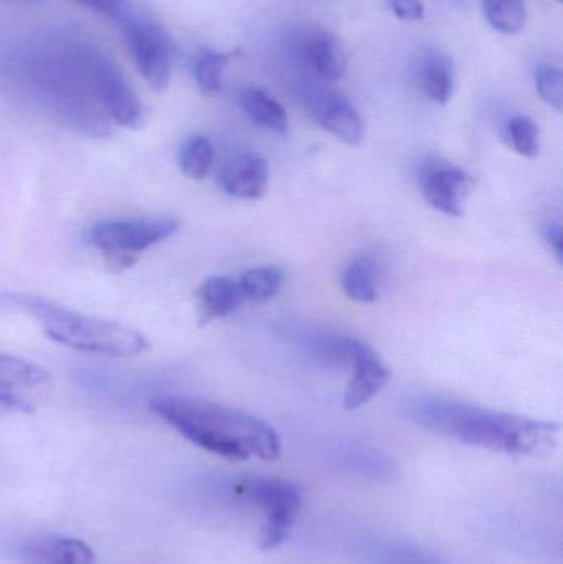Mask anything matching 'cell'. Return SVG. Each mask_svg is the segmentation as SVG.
<instances>
[{
	"label": "cell",
	"mask_w": 563,
	"mask_h": 564,
	"mask_svg": "<svg viewBox=\"0 0 563 564\" xmlns=\"http://www.w3.org/2000/svg\"><path fill=\"white\" fill-rule=\"evenodd\" d=\"M270 169L261 155L248 152L228 161L218 174L225 194L240 200H258L268 188Z\"/></svg>",
	"instance_id": "11"
},
{
	"label": "cell",
	"mask_w": 563,
	"mask_h": 564,
	"mask_svg": "<svg viewBox=\"0 0 563 564\" xmlns=\"http://www.w3.org/2000/svg\"><path fill=\"white\" fill-rule=\"evenodd\" d=\"M377 564H452L419 546L392 543L377 553Z\"/></svg>",
	"instance_id": "25"
},
{
	"label": "cell",
	"mask_w": 563,
	"mask_h": 564,
	"mask_svg": "<svg viewBox=\"0 0 563 564\" xmlns=\"http://www.w3.org/2000/svg\"><path fill=\"white\" fill-rule=\"evenodd\" d=\"M214 164V148L210 141L204 135H191L185 139L178 151V167L194 181H202L207 177Z\"/></svg>",
	"instance_id": "21"
},
{
	"label": "cell",
	"mask_w": 563,
	"mask_h": 564,
	"mask_svg": "<svg viewBox=\"0 0 563 564\" xmlns=\"http://www.w3.org/2000/svg\"><path fill=\"white\" fill-rule=\"evenodd\" d=\"M353 378L344 393L343 404L354 411L369 403L373 397L386 388L390 380V370L372 347L354 365Z\"/></svg>",
	"instance_id": "13"
},
{
	"label": "cell",
	"mask_w": 563,
	"mask_h": 564,
	"mask_svg": "<svg viewBox=\"0 0 563 564\" xmlns=\"http://www.w3.org/2000/svg\"><path fill=\"white\" fill-rule=\"evenodd\" d=\"M52 377L45 368L15 355L0 354V406L33 413L36 398L48 390Z\"/></svg>",
	"instance_id": "8"
},
{
	"label": "cell",
	"mask_w": 563,
	"mask_h": 564,
	"mask_svg": "<svg viewBox=\"0 0 563 564\" xmlns=\"http://www.w3.org/2000/svg\"><path fill=\"white\" fill-rule=\"evenodd\" d=\"M177 230L174 218L102 220L89 228L88 241L101 251L106 267L119 273L134 267L145 250L169 240Z\"/></svg>",
	"instance_id": "5"
},
{
	"label": "cell",
	"mask_w": 563,
	"mask_h": 564,
	"mask_svg": "<svg viewBox=\"0 0 563 564\" xmlns=\"http://www.w3.org/2000/svg\"><path fill=\"white\" fill-rule=\"evenodd\" d=\"M307 63L320 78L339 82L347 72V56L343 43L327 30H316L304 43Z\"/></svg>",
	"instance_id": "15"
},
{
	"label": "cell",
	"mask_w": 563,
	"mask_h": 564,
	"mask_svg": "<svg viewBox=\"0 0 563 564\" xmlns=\"http://www.w3.org/2000/svg\"><path fill=\"white\" fill-rule=\"evenodd\" d=\"M116 25L124 36L142 78L154 91H164L171 83L174 55V46L167 30L158 20L136 9V6L129 7L116 20Z\"/></svg>",
	"instance_id": "6"
},
{
	"label": "cell",
	"mask_w": 563,
	"mask_h": 564,
	"mask_svg": "<svg viewBox=\"0 0 563 564\" xmlns=\"http://www.w3.org/2000/svg\"><path fill=\"white\" fill-rule=\"evenodd\" d=\"M535 89L555 111L563 108V73L554 65H541L535 69Z\"/></svg>",
	"instance_id": "26"
},
{
	"label": "cell",
	"mask_w": 563,
	"mask_h": 564,
	"mask_svg": "<svg viewBox=\"0 0 563 564\" xmlns=\"http://www.w3.org/2000/svg\"><path fill=\"white\" fill-rule=\"evenodd\" d=\"M33 2H40V0H33Z\"/></svg>",
	"instance_id": "30"
},
{
	"label": "cell",
	"mask_w": 563,
	"mask_h": 564,
	"mask_svg": "<svg viewBox=\"0 0 563 564\" xmlns=\"http://www.w3.org/2000/svg\"><path fill=\"white\" fill-rule=\"evenodd\" d=\"M151 410L195 446L230 460H277V431L260 417L214 401L192 397H161Z\"/></svg>",
	"instance_id": "2"
},
{
	"label": "cell",
	"mask_w": 563,
	"mask_h": 564,
	"mask_svg": "<svg viewBox=\"0 0 563 564\" xmlns=\"http://www.w3.org/2000/svg\"><path fill=\"white\" fill-rule=\"evenodd\" d=\"M237 281L227 276L208 278L202 282L197 291L198 311H201V324H210L217 318L228 317L237 312L243 304Z\"/></svg>",
	"instance_id": "16"
},
{
	"label": "cell",
	"mask_w": 563,
	"mask_h": 564,
	"mask_svg": "<svg viewBox=\"0 0 563 564\" xmlns=\"http://www.w3.org/2000/svg\"><path fill=\"white\" fill-rule=\"evenodd\" d=\"M89 86L106 118L121 128L138 129L144 124V108L122 73L106 56L91 48L79 50Z\"/></svg>",
	"instance_id": "7"
},
{
	"label": "cell",
	"mask_w": 563,
	"mask_h": 564,
	"mask_svg": "<svg viewBox=\"0 0 563 564\" xmlns=\"http://www.w3.org/2000/svg\"><path fill=\"white\" fill-rule=\"evenodd\" d=\"M234 489L241 500L263 513L261 550L270 552L283 545L290 539L303 510V489L291 480L278 477H245L235 484Z\"/></svg>",
	"instance_id": "4"
},
{
	"label": "cell",
	"mask_w": 563,
	"mask_h": 564,
	"mask_svg": "<svg viewBox=\"0 0 563 564\" xmlns=\"http://www.w3.org/2000/svg\"><path fill=\"white\" fill-rule=\"evenodd\" d=\"M314 121L339 141L349 145L362 142L366 124L356 106L336 93H321L310 102Z\"/></svg>",
	"instance_id": "10"
},
{
	"label": "cell",
	"mask_w": 563,
	"mask_h": 564,
	"mask_svg": "<svg viewBox=\"0 0 563 564\" xmlns=\"http://www.w3.org/2000/svg\"><path fill=\"white\" fill-rule=\"evenodd\" d=\"M472 185V177L455 165L432 164L422 175L423 197L435 210L448 217H462Z\"/></svg>",
	"instance_id": "9"
},
{
	"label": "cell",
	"mask_w": 563,
	"mask_h": 564,
	"mask_svg": "<svg viewBox=\"0 0 563 564\" xmlns=\"http://www.w3.org/2000/svg\"><path fill=\"white\" fill-rule=\"evenodd\" d=\"M506 141L518 154L528 159H535L541 151V135L539 128L531 118L516 116L509 119L506 126Z\"/></svg>",
	"instance_id": "24"
},
{
	"label": "cell",
	"mask_w": 563,
	"mask_h": 564,
	"mask_svg": "<svg viewBox=\"0 0 563 564\" xmlns=\"http://www.w3.org/2000/svg\"><path fill=\"white\" fill-rule=\"evenodd\" d=\"M25 564H93L95 553L83 540L68 536H45L32 540L22 549Z\"/></svg>",
	"instance_id": "14"
},
{
	"label": "cell",
	"mask_w": 563,
	"mask_h": 564,
	"mask_svg": "<svg viewBox=\"0 0 563 564\" xmlns=\"http://www.w3.org/2000/svg\"><path fill=\"white\" fill-rule=\"evenodd\" d=\"M283 281L284 274L280 268H255L240 278L238 285H240L241 294L248 301L264 302L270 301L280 292Z\"/></svg>",
	"instance_id": "23"
},
{
	"label": "cell",
	"mask_w": 563,
	"mask_h": 564,
	"mask_svg": "<svg viewBox=\"0 0 563 564\" xmlns=\"http://www.w3.org/2000/svg\"><path fill=\"white\" fill-rule=\"evenodd\" d=\"M0 308L30 315L56 344L109 357H139L149 340L129 325L79 314L39 295L0 292Z\"/></svg>",
	"instance_id": "3"
},
{
	"label": "cell",
	"mask_w": 563,
	"mask_h": 564,
	"mask_svg": "<svg viewBox=\"0 0 563 564\" xmlns=\"http://www.w3.org/2000/svg\"><path fill=\"white\" fill-rule=\"evenodd\" d=\"M389 7L400 20L420 22L425 19V6L422 0H389Z\"/></svg>",
	"instance_id": "28"
},
{
	"label": "cell",
	"mask_w": 563,
	"mask_h": 564,
	"mask_svg": "<svg viewBox=\"0 0 563 564\" xmlns=\"http://www.w3.org/2000/svg\"><path fill=\"white\" fill-rule=\"evenodd\" d=\"M407 416L423 430L459 443L515 456H539L554 449L559 426L549 421L502 413L443 397L410 401Z\"/></svg>",
	"instance_id": "1"
},
{
	"label": "cell",
	"mask_w": 563,
	"mask_h": 564,
	"mask_svg": "<svg viewBox=\"0 0 563 564\" xmlns=\"http://www.w3.org/2000/svg\"><path fill=\"white\" fill-rule=\"evenodd\" d=\"M238 102L241 111L260 128L280 132V134L288 131L286 111L281 102L268 95L264 89L253 88V86L241 89Z\"/></svg>",
	"instance_id": "17"
},
{
	"label": "cell",
	"mask_w": 563,
	"mask_h": 564,
	"mask_svg": "<svg viewBox=\"0 0 563 564\" xmlns=\"http://www.w3.org/2000/svg\"><path fill=\"white\" fill-rule=\"evenodd\" d=\"M380 267L373 258L354 260L343 273V289L347 297L360 304H372L379 297Z\"/></svg>",
	"instance_id": "19"
},
{
	"label": "cell",
	"mask_w": 563,
	"mask_h": 564,
	"mask_svg": "<svg viewBox=\"0 0 563 564\" xmlns=\"http://www.w3.org/2000/svg\"><path fill=\"white\" fill-rule=\"evenodd\" d=\"M542 240L548 245L551 253L554 254L559 263L563 261V237L562 227L559 224H549L542 227Z\"/></svg>",
	"instance_id": "29"
},
{
	"label": "cell",
	"mask_w": 563,
	"mask_h": 564,
	"mask_svg": "<svg viewBox=\"0 0 563 564\" xmlns=\"http://www.w3.org/2000/svg\"><path fill=\"white\" fill-rule=\"evenodd\" d=\"M422 86L430 101L446 105L455 91L453 59L435 50L426 53L422 62Z\"/></svg>",
	"instance_id": "18"
},
{
	"label": "cell",
	"mask_w": 563,
	"mask_h": 564,
	"mask_svg": "<svg viewBox=\"0 0 563 564\" xmlns=\"http://www.w3.org/2000/svg\"><path fill=\"white\" fill-rule=\"evenodd\" d=\"M76 2L101 13V15L109 17L115 22L132 6L131 0H76Z\"/></svg>",
	"instance_id": "27"
},
{
	"label": "cell",
	"mask_w": 563,
	"mask_h": 564,
	"mask_svg": "<svg viewBox=\"0 0 563 564\" xmlns=\"http://www.w3.org/2000/svg\"><path fill=\"white\" fill-rule=\"evenodd\" d=\"M294 337L313 360L320 361L324 367L334 368V370H353L356 361L370 347L360 338L349 337V335L300 332Z\"/></svg>",
	"instance_id": "12"
},
{
	"label": "cell",
	"mask_w": 563,
	"mask_h": 564,
	"mask_svg": "<svg viewBox=\"0 0 563 564\" xmlns=\"http://www.w3.org/2000/svg\"><path fill=\"white\" fill-rule=\"evenodd\" d=\"M228 65V56L215 50H202L197 53L192 66L195 83L204 95H217L224 86V72Z\"/></svg>",
	"instance_id": "22"
},
{
	"label": "cell",
	"mask_w": 563,
	"mask_h": 564,
	"mask_svg": "<svg viewBox=\"0 0 563 564\" xmlns=\"http://www.w3.org/2000/svg\"><path fill=\"white\" fill-rule=\"evenodd\" d=\"M483 12L489 25L506 35L521 32L528 22L526 0H483Z\"/></svg>",
	"instance_id": "20"
}]
</instances>
